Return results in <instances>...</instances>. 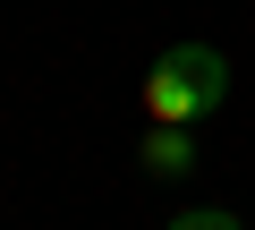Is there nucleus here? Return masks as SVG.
<instances>
[{
    "instance_id": "1",
    "label": "nucleus",
    "mask_w": 255,
    "mask_h": 230,
    "mask_svg": "<svg viewBox=\"0 0 255 230\" xmlns=\"http://www.w3.org/2000/svg\"><path fill=\"white\" fill-rule=\"evenodd\" d=\"M221 102H230V60L213 43H179L145 77V120L153 128H196V120H213Z\"/></svg>"
},
{
    "instance_id": "2",
    "label": "nucleus",
    "mask_w": 255,
    "mask_h": 230,
    "mask_svg": "<svg viewBox=\"0 0 255 230\" xmlns=\"http://www.w3.org/2000/svg\"><path fill=\"white\" fill-rule=\"evenodd\" d=\"M136 171H145V179H187V171H196V137H187V128H145Z\"/></svg>"
},
{
    "instance_id": "3",
    "label": "nucleus",
    "mask_w": 255,
    "mask_h": 230,
    "mask_svg": "<svg viewBox=\"0 0 255 230\" xmlns=\"http://www.w3.org/2000/svg\"><path fill=\"white\" fill-rule=\"evenodd\" d=\"M162 230H247V222H238L230 205H179V213H170Z\"/></svg>"
}]
</instances>
